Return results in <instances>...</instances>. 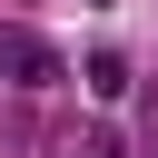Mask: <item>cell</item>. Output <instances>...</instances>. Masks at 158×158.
<instances>
[{
  "instance_id": "obj_1",
  "label": "cell",
  "mask_w": 158,
  "mask_h": 158,
  "mask_svg": "<svg viewBox=\"0 0 158 158\" xmlns=\"http://www.w3.org/2000/svg\"><path fill=\"white\" fill-rule=\"evenodd\" d=\"M0 79H10V89H49V79H59V49H49L40 30L0 20Z\"/></svg>"
},
{
  "instance_id": "obj_2",
  "label": "cell",
  "mask_w": 158,
  "mask_h": 158,
  "mask_svg": "<svg viewBox=\"0 0 158 158\" xmlns=\"http://www.w3.org/2000/svg\"><path fill=\"white\" fill-rule=\"evenodd\" d=\"M49 158H118V128H99V118L79 128L69 118V128H49Z\"/></svg>"
},
{
  "instance_id": "obj_3",
  "label": "cell",
  "mask_w": 158,
  "mask_h": 158,
  "mask_svg": "<svg viewBox=\"0 0 158 158\" xmlns=\"http://www.w3.org/2000/svg\"><path fill=\"white\" fill-rule=\"evenodd\" d=\"M89 89H99V99H118V89H128V59H118V49H99V59H89Z\"/></svg>"
}]
</instances>
